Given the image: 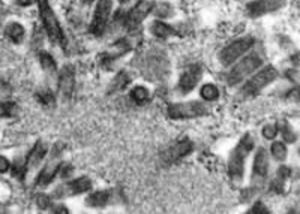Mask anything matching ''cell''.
<instances>
[{
    "mask_svg": "<svg viewBox=\"0 0 300 214\" xmlns=\"http://www.w3.org/2000/svg\"><path fill=\"white\" fill-rule=\"evenodd\" d=\"M252 149H254V138L249 133H246L242 136L236 149L231 152L230 160H228V174L233 183L236 184L242 183L243 174H245V160Z\"/></svg>",
    "mask_w": 300,
    "mask_h": 214,
    "instance_id": "cell-1",
    "label": "cell"
},
{
    "mask_svg": "<svg viewBox=\"0 0 300 214\" xmlns=\"http://www.w3.org/2000/svg\"><path fill=\"white\" fill-rule=\"evenodd\" d=\"M38 5H39L41 21H42V26L47 32L48 39L51 41V44L65 48L66 47V38H65L63 29H62L53 8L50 6L48 0H38Z\"/></svg>",
    "mask_w": 300,
    "mask_h": 214,
    "instance_id": "cell-2",
    "label": "cell"
},
{
    "mask_svg": "<svg viewBox=\"0 0 300 214\" xmlns=\"http://www.w3.org/2000/svg\"><path fill=\"white\" fill-rule=\"evenodd\" d=\"M263 64V57L258 53H251L245 55L242 60L237 63H233L230 72L227 74V83L228 86H236L240 84L243 80H246L252 72H255L257 69H260Z\"/></svg>",
    "mask_w": 300,
    "mask_h": 214,
    "instance_id": "cell-3",
    "label": "cell"
},
{
    "mask_svg": "<svg viewBox=\"0 0 300 214\" xmlns=\"http://www.w3.org/2000/svg\"><path fill=\"white\" fill-rule=\"evenodd\" d=\"M255 45L254 36H243L240 39L233 41L227 47H224L219 53V63L222 66H231L236 60L242 58L248 51H251Z\"/></svg>",
    "mask_w": 300,
    "mask_h": 214,
    "instance_id": "cell-4",
    "label": "cell"
},
{
    "mask_svg": "<svg viewBox=\"0 0 300 214\" xmlns=\"http://www.w3.org/2000/svg\"><path fill=\"white\" fill-rule=\"evenodd\" d=\"M278 78V70L275 66L269 64V66H264L263 69H260L258 72L251 77L245 86L242 87L240 90V95L245 96V98H249V96H255L257 93H260L264 87H267L269 84H272L275 80Z\"/></svg>",
    "mask_w": 300,
    "mask_h": 214,
    "instance_id": "cell-5",
    "label": "cell"
},
{
    "mask_svg": "<svg viewBox=\"0 0 300 214\" xmlns=\"http://www.w3.org/2000/svg\"><path fill=\"white\" fill-rule=\"evenodd\" d=\"M113 14V0H98L89 30L93 36L99 38L105 33Z\"/></svg>",
    "mask_w": 300,
    "mask_h": 214,
    "instance_id": "cell-6",
    "label": "cell"
},
{
    "mask_svg": "<svg viewBox=\"0 0 300 214\" xmlns=\"http://www.w3.org/2000/svg\"><path fill=\"white\" fill-rule=\"evenodd\" d=\"M153 0H140L137 2L129 11L128 14L125 15V20H123V27L128 30V32H135L140 29L141 23L152 14V9H153Z\"/></svg>",
    "mask_w": 300,
    "mask_h": 214,
    "instance_id": "cell-7",
    "label": "cell"
},
{
    "mask_svg": "<svg viewBox=\"0 0 300 214\" xmlns=\"http://www.w3.org/2000/svg\"><path fill=\"white\" fill-rule=\"evenodd\" d=\"M206 112H207V107L200 101L180 102V104H173L168 107V115L174 120L195 118V117L204 115Z\"/></svg>",
    "mask_w": 300,
    "mask_h": 214,
    "instance_id": "cell-8",
    "label": "cell"
},
{
    "mask_svg": "<svg viewBox=\"0 0 300 214\" xmlns=\"http://www.w3.org/2000/svg\"><path fill=\"white\" fill-rule=\"evenodd\" d=\"M285 6V0H251L246 5V15L251 18H258L266 14L278 12Z\"/></svg>",
    "mask_w": 300,
    "mask_h": 214,
    "instance_id": "cell-9",
    "label": "cell"
},
{
    "mask_svg": "<svg viewBox=\"0 0 300 214\" xmlns=\"http://www.w3.org/2000/svg\"><path fill=\"white\" fill-rule=\"evenodd\" d=\"M269 174V155L264 149H258L254 158V166H252V186L261 187L267 178Z\"/></svg>",
    "mask_w": 300,
    "mask_h": 214,
    "instance_id": "cell-10",
    "label": "cell"
},
{
    "mask_svg": "<svg viewBox=\"0 0 300 214\" xmlns=\"http://www.w3.org/2000/svg\"><path fill=\"white\" fill-rule=\"evenodd\" d=\"M92 189V181L87 177H78V178H74L65 184H62L57 190L56 195L57 196H74V195H81L86 193Z\"/></svg>",
    "mask_w": 300,
    "mask_h": 214,
    "instance_id": "cell-11",
    "label": "cell"
},
{
    "mask_svg": "<svg viewBox=\"0 0 300 214\" xmlns=\"http://www.w3.org/2000/svg\"><path fill=\"white\" fill-rule=\"evenodd\" d=\"M201 72H203V69H201L200 64L189 66L183 72V75L180 77V80H179V84H177L179 92L182 95H186V93L192 92L195 89V86L198 84V81L201 80V75H203Z\"/></svg>",
    "mask_w": 300,
    "mask_h": 214,
    "instance_id": "cell-12",
    "label": "cell"
},
{
    "mask_svg": "<svg viewBox=\"0 0 300 214\" xmlns=\"http://www.w3.org/2000/svg\"><path fill=\"white\" fill-rule=\"evenodd\" d=\"M57 83H59V90L60 95L65 99H71L75 87V70L72 66H63L57 75Z\"/></svg>",
    "mask_w": 300,
    "mask_h": 214,
    "instance_id": "cell-13",
    "label": "cell"
},
{
    "mask_svg": "<svg viewBox=\"0 0 300 214\" xmlns=\"http://www.w3.org/2000/svg\"><path fill=\"white\" fill-rule=\"evenodd\" d=\"M47 152H48V146L45 144L44 141H38L36 144L33 146V149L30 150L27 159H26V171L36 169L42 163L44 158L47 156Z\"/></svg>",
    "mask_w": 300,
    "mask_h": 214,
    "instance_id": "cell-14",
    "label": "cell"
},
{
    "mask_svg": "<svg viewBox=\"0 0 300 214\" xmlns=\"http://www.w3.org/2000/svg\"><path fill=\"white\" fill-rule=\"evenodd\" d=\"M132 50V45L128 39L122 38V39H117L110 48L108 51L105 53V61H116L119 60L120 57L126 55L129 51Z\"/></svg>",
    "mask_w": 300,
    "mask_h": 214,
    "instance_id": "cell-15",
    "label": "cell"
},
{
    "mask_svg": "<svg viewBox=\"0 0 300 214\" xmlns=\"http://www.w3.org/2000/svg\"><path fill=\"white\" fill-rule=\"evenodd\" d=\"M60 162L59 160H51L50 163H47L45 166H44V169L41 171V174L38 175V178H36V186L38 187H45V186H48L54 178H56V175L59 174V168H60Z\"/></svg>",
    "mask_w": 300,
    "mask_h": 214,
    "instance_id": "cell-16",
    "label": "cell"
},
{
    "mask_svg": "<svg viewBox=\"0 0 300 214\" xmlns=\"http://www.w3.org/2000/svg\"><path fill=\"white\" fill-rule=\"evenodd\" d=\"M149 30L158 39H168V38L176 36V29L171 24H168L165 20H155L152 24H150Z\"/></svg>",
    "mask_w": 300,
    "mask_h": 214,
    "instance_id": "cell-17",
    "label": "cell"
},
{
    "mask_svg": "<svg viewBox=\"0 0 300 214\" xmlns=\"http://www.w3.org/2000/svg\"><path fill=\"white\" fill-rule=\"evenodd\" d=\"M39 63H41V67L44 69L45 75H47L51 81H56L59 72H57V64H56V61H54L53 55L42 51V53L39 54Z\"/></svg>",
    "mask_w": 300,
    "mask_h": 214,
    "instance_id": "cell-18",
    "label": "cell"
},
{
    "mask_svg": "<svg viewBox=\"0 0 300 214\" xmlns=\"http://www.w3.org/2000/svg\"><path fill=\"white\" fill-rule=\"evenodd\" d=\"M5 35L14 44H21L26 38V29L20 23H9L5 29Z\"/></svg>",
    "mask_w": 300,
    "mask_h": 214,
    "instance_id": "cell-19",
    "label": "cell"
},
{
    "mask_svg": "<svg viewBox=\"0 0 300 214\" xmlns=\"http://www.w3.org/2000/svg\"><path fill=\"white\" fill-rule=\"evenodd\" d=\"M129 83H131V75H129V72H128V70H120V72L114 77V80L111 81L108 92H110V93L120 92V90H123Z\"/></svg>",
    "mask_w": 300,
    "mask_h": 214,
    "instance_id": "cell-20",
    "label": "cell"
},
{
    "mask_svg": "<svg viewBox=\"0 0 300 214\" xmlns=\"http://www.w3.org/2000/svg\"><path fill=\"white\" fill-rule=\"evenodd\" d=\"M152 14H153L158 20H167V18L173 17V14H174V8H173V5L168 3V2L153 3Z\"/></svg>",
    "mask_w": 300,
    "mask_h": 214,
    "instance_id": "cell-21",
    "label": "cell"
},
{
    "mask_svg": "<svg viewBox=\"0 0 300 214\" xmlns=\"http://www.w3.org/2000/svg\"><path fill=\"white\" fill-rule=\"evenodd\" d=\"M87 205L90 207H104L110 202V193L107 190H98L87 196Z\"/></svg>",
    "mask_w": 300,
    "mask_h": 214,
    "instance_id": "cell-22",
    "label": "cell"
},
{
    "mask_svg": "<svg viewBox=\"0 0 300 214\" xmlns=\"http://www.w3.org/2000/svg\"><path fill=\"white\" fill-rule=\"evenodd\" d=\"M287 153H288L287 146L284 144V142H281V141H275L273 144H272V147H270V155H272V156H273V159H275V160H278V162L285 160Z\"/></svg>",
    "mask_w": 300,
    "mask_h": 214,
    "instance_id": "cell-23",
    "label": "cell"
},
{
    "mask_svg": "<svg viewBox=\"0 0 300 214\" xmlns=\"http://www.w3.org/2000/svg\"><path fill=\"white\" fill-rule=\"evenodd\" d=\"M191 150H192L191 141L183 139V141L179 142V144H176V147H174L173 152H171V156H173L174 159H177V158H183V156H186Z\"/></svg>",
    "mask_w": 300,
    "mask_h": 214,
    "instance_id": "cell-24",
    "label": "cell"
},
{
    "mask_svg": "<svg viewBox=\"0 0 300 214\" xmlns=\"http://www.w3.org/2000/svg\"><path fill=\"white\" fill-rule=\"evenodd\" d=\"M204 101H216L219 98V90L215 84H204L200 90Z\"/></svg>",
    "mask_w": 300,
    "mask_h": 214,
    "instance_id": "cell-25",
    "label": "cell"
},
{
    "mask_svg": "<svg viewBox=\"0 0 300 214\" xmlns=\"http://www.w3.org/2000/svg\"><path fill=\"white\" fill-rule=\"evenodd\" d=\"M149 96H150L149 90H147L146 87H143V86H137V87H134V89L131 90V98H132V101H135L137 104H144V102L149 99Z\"/></svg>",
    "mask_w": 300,
    "mask_h": 214,
    "instance_id": "cell-26",
    "label": "cell"
},
{
    "mask_svg": "<svg viewBox=\"0 0 300 214\" xmlns=\"http://www.w3.org/2000/svg\"><path fill=\"white\" fill-rule=\"evenodd\" d=\"M282 136H284V141L285 142H288V144H291V142H294L296 139H297V135H296V132H293V129L290 127V124H287V123H284L282 124Z\"/></svg>",
    "mask_w": 300,
    "mask_h": 214,
    "instance_id": "cell-27",
    "label": "cell"
},
{
    "mask_svg": "<svg viewBox=\"0 0 300 214\" xmlns=\"http://www.w3.org/2000/svg\"><path fill=\"white\" fill-rule=\"evenodd\" d=\"M17 112V107L14 104H0V117H11Z\"/></svg>",
    "mask_w": 300,
    "mask_h": 214,
    "instance_id": "cell-28",
    "label": "cell"
},
{
    "mask_svg": "<svg viewBox=\"0 0 300 214\" xmlns=\"http://www.w3.org/2000/svg\"><path fill=\"white\" fill-rule=\"evenodd\" d=\"M261 133H263V136H264L266 139H273V138L278 135V127H276L275 124H266V126L263 127Z\"/></svg>",
    "mask_w": 300,
    "mask_h": 214,
    "instance_id": "cell-29",
    "label": "cell"
},
{
    "mask_svg": "<svg viewBox=\"0 0 300 214\" xmlns=\"http://www.w3.org/2000/svg\"><path fill=\"white\" fill-rule=\"evenodd\" d=\"M38 99L44 104V105H48V107H53L56 99L53 96V93L50 92H42V93H38Z\"/></svg>",
    "mask_w": 300,
    "mask_h": 214,
    "instance_id": "cell-30",
    "label": "cell"
},
{
    "mask_svg": "<svg viewBox=\"0 0 300 214\" xmlns=\"http://www.w3.org/2000/svg\"><path fill=\"white\" fill-rule=\"evenodd\" d=\"M285 96H287V101H290V102H299L300 101V86H296L291 90H288Z\"/></svg>",
    "mask_w": 300,
    "mask_h": 214,
    "instance_id": "cell-31",
    "label": "cell"
},
{
    "mask_svg": "<svg viewBox=\"0 0 300 214\" xmlns=\"http://www.w3.org/2000/svg\"><path fill=\"white\" fill-rule=\"evenodd\" d=\"M72 171H74V168L71 165H60V168H59L62 178H69L72 175Z\"/></svg>",
    "mask_w": 300,
    "mask_h": 214,
    "instance_id": "cell-32",
    "label": "cell"
},
{
    "mask_svg": "<svg viewBox=\"0 0 300 214\" xmlns=\"http://www.w3.org/2000/svg\"><path fill=\"white\" fill-rule=\"evenodd\" d=\"M9 168H11L9 160L5 156H0V172H6Z\"/></svg>",
    "mask_w": 300,
    "mask_h": 214,
    "instance_id": "cell-33",
    "label": "cell"
},
{
    "mask_svg": "<svg viewBox=\"0 0 300 214\" xmlns=\"http://www.w3.org/2000/svg\"><path fill=\"white\" fill-rule=\"evenodd\" d=\"M14 2H15V5H18L21 8H27V6L38 3V0H14Z\"/></svg>",
    "mask_w": 300,
    "mask_h": 214,
    "instance_id": "cell-34",
    "label": "cell"
},
{
    "mask_svg": "<svg viewBox=\"0 0 300 214\" xmlns=\"http://www.w3.org/2000/svg\"><path fill=\"white\" fill-rule=\"evenodd\" d=\"M50 204V199H48V196H44V195H41L39 198H38V205L39 207H44V208H47V205Z\"/></svg>",
    "mask_w": 300,
    "mask_h": 214,
    "instance_id": "cell-35",
    "label": "cell"
},
{
    "mask_svg": "<svg viewBox=\"0 0 300 214\" xmlns=\"http://www.w3.org/2000/svg\"><path fill=\"white\" fill-rule=\"evenodd\" d=\"M257 211H263V213H266V211H267V208H264L261 202H257V205H255V207L251 210V213H257Z\"/></svg>",
    "mask_w": 300,
    "mask_h": 214,
    "instance_id": "cell-36",
    "label": "cell"
},
{
    "mask_svg": "<svg viewBox=\"0 0 300 214\" xmlns=\"http://www.w3.org/2000/svg\"><path fill=\"white\" fill-rule=\"evenodd\" d=\"M291 60H293V63H294L296 66H300V53L294 54V55L291 57Z\"/></svg>",
    "mask_w": 300,
    "mask_h": 214,
    "instance_id": "cell-37",
    "label": "cell"
},
{
    "mask_svg": "<svg viewBox=\"0 0 300 214\" xmlns=\"http://www.w3.org/2000/svg\"><path fill=\"white\" fill-rule=\"evenodd\" d=\"M81 2H84V3H87V5H89V3L95 2V0H81Z\"/></svg>",
    "mask_w": 300,
    "mask_h": 214,
    "instance_id": "cell-38",
    "label": "cell"
}]
</instances>
